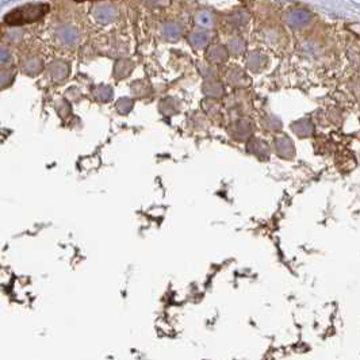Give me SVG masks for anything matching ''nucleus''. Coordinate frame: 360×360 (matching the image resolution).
I'll list each match as a JSON object with an SVG mask.
<instances>
[{"instance_id":"f257e3e1","label":"nucleus","mask_w":360,"mask_h":360,"mask_svg":"<svg viewBox=\"0 0 360 360\" xmlns=\"http://www.w3.org/2000/svg\"><path fill=\"white\" fill-rule=\"evenodd\" d=\"M43 8H45V5H27L23 8H16L14 12L5 16V22L14 25V23L37 21L43 15Z\"/></svg>"}]
</instances>
